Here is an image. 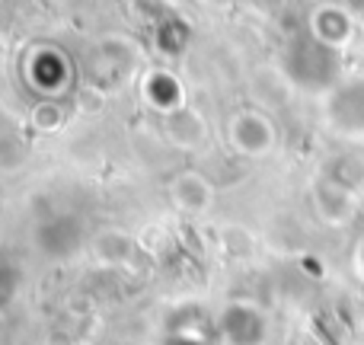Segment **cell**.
<instances>
[{
	"instance_id": "1",
	"label": "cell",
	"mask_w": 364,
	"mask_h": 345,
	"mask_svg": "<svg viewBox=\"0 0 364 345\" xmlns=\"http://www.w3.org/2000/svg\"><path fill=\"white\" fill-rule=\"evenodd\" d=\"M230 141L237 154H243L250 160H262L275 147V128L259 112H240L230 122Z\"/></svg>"
},
{
	"instance_id": "2",
	"label": "cell",
	"mask_w": 364,
	"mask_h": 345,
	"mask_svg": "<svg viewBox=\"0 0 364 345\" xmlns=\"http://www.w3.org/2000/svg\"><path fill=\"white\" fill-rule=\"evenodd\" d=\"M170 201L179 214L198 218L214 205V186L205 173L198 170H182L170 179Z\"/></svg>"
},
{
	"instance_id": "3",
	"label": "cell",
	"mask_w": 364,
	"mask_h": 345,
	"mask_svg": "<svg viewBox=\"0 0 364 345\" xmlns=\"http://www.w3.org/2000/svg\"><path fill=\"white\" fill-rule=\"evenodd\" d=\"M364 80H355L348 87H339L333 96V115H336V125L342 128H352V132H361L364 128Z\"/></svg>"
},
{
	"instance_id": "4",
	"label": "cell",
	"mask_w": 364,
	"mask_h": 345,
	"mask_svg": "<svg viewBox=\"0 0 364 345\" xmlns=\"http://www.w3.org/2000/svg\"><path fill=\"white\" fill-rule=\"evenodd\" d=\"M314 32L326 48H342L352 38V19L339 6H323L314 16Z\"/></svg>"
}]
</instances>
